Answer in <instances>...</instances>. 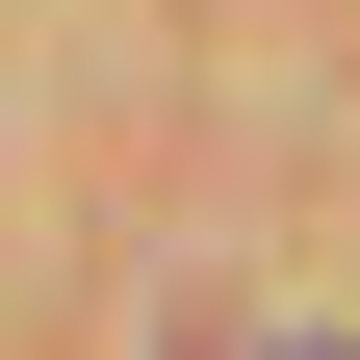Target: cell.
<instances>
[{
  "label": "cell",
  "mask_w": 360,
  "mask_h": 360,
  "mask_svg": "<svg viewBox=\"0 0 360 360\" xmlns=\"http://www.w3.org/2000/svg\"><path fill=\"white\" fill-rule=\"evenodd\" d=\"M283 360H335V335H283Z\"/></svg>",
  "instance_id": "1"
}]
</instances>
